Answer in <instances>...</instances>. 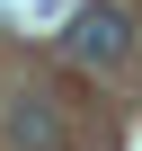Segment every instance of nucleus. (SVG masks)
<instances>
[{
  "instance_id": "obj_1",
  "label": "nucleus",
  "mask_w": 142,
  "mask_h": 151,
  "mask_svg": "<svg viewBox=\"0 0 142 151\" xmlns=\"http://www.w3.org/2000/svg\"><path fill=\"white\" fill-rule=\"evenodd\" d=\"M62 45H71V62H89V71H124L133 62V18L115 9V0H89Z\"/></svg>"
},
{
  "instance_id": "obj_2",
  "label": "nucleus",
  "mask_w": 142,
  "mask_h": 151,
  "mask_svg": "<svg viewBox=\"0 0 142 151\" xmlns=\"http://www.w3.org/2000/svg\"><path fill=\"white\" fill-rule=\"evenodd\" d=\"M0 133H9V151H62L71 142L44 89H9V98H0Z\"/></svg>"
}]
</instances>
